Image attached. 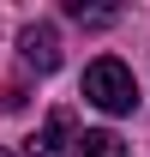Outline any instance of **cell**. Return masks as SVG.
<instances>
[{
    "mask_svg": "<svg viewBox=\"0 0 150 157\" xmlns=\"http://www.w3.org/2000/svg\"><path fill=\"white\" fill-rule=\"evenodd\" d=\"M78 145H84V133H78L72 109H54V115L42 121V133L30 139V151H24V157H78Z\"/></svg>",
    "mask_w": 150,
    "mask_h": 157,
    "instance_id": "cell-2",
    "label": "cell"
},
{
    "mask_svg": "<svg viewBox=\"0 0 150 157\" xmlns=\"http://www.w3.org/2000/svg\"><path fill=\"white\" fill-rule=\"evenodd\" d=\"M78 24H90V30H102V24H114V12H102V6H66Z\"/></svg>",
    "mask_w": 150,
    "mask_h": 157,
    "instance_id": "cell-5",
    "label": "cell"
},
{
    "mask_svg": "<svg viewBox=\"0 0 150 157\" xmlns=\"http://www.w3.org/2000/svg\"><path fill=\"white\" fill-rule=\"evenodd\" d=\"M78 157H126V139H120V133H108V127H96V133H84Z\"/></svg>",
    "mask_w": 150,
    "mask_h": 157,
    "instance_id": "cell-4",
    "label": "cell"
},
{
    "mask_svg": "<svg viewBox=\"0 0 150 157\" xmlns=\"http://www.w3.org/2000/svg\"><path fill=\"white\" fill-rule=\"evenodd\" d=\"M84 103H96L102 115H132V109H138V78H132V67L114 60V55L90 60V67H84Z\"/></svg>",
    "mask_w": 150,
    "mask_h": 157,
    "instance_id": "cell-1",
    "label": "cell"
},
{
    "mask_svg": "<svg viewBox=\"0 0 150 157\" xmlns=\"http://www.w3.org/2000/svg\"><path fill=\"white\" fill-rule=\"evenodd\" d=\"M0 157H24V151H12V145H0Z\"/></svg>",
    "mask_w": 150,
    "mask_h": 157,
    "instance_id": "cell-6",
    "label": "cell"
},
{
    "mask_svg": "<svg viewBox=\"0 0 150 157\" xmlns=\"http://www.w3.org/2000/svg\"><path fill=\"white\" fill-rule=\"evenodd\" d=\"M18 55H24L30 73H54V67H60V30H54L48 18L24 24V30H18Z\"/></svg>",
    "mask_w": 150,
    "mask_h": 157,
    "instance_id": "cell-3",
    "label": "cell"
}]
</instances>
